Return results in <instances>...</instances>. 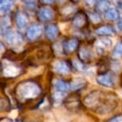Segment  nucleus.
Wrapping results in <instances>:
<instances>
[{"instance_id":"obj_29","label":"nucleus","mask_w":122,"mask_h":122,"mask_svg":"<svg viewBox=\"0 0 122 122\" xmlns=\"http://www.w3.org/2000/svg\"><path fill=\"white\" fill-rule=\"evenodd\" d=\"M117 8H118V9H120V10L122 12V2L117 3Z\"/></svg>"},{"instance_id":"obj_3","label":"nucleus","mask_w":122,"mask_h":122,"mask_svg":"<svg viewBox=\"0 0 122 122\" xmlns=\"http://www.w3.org/2000/svg\"><path fill=\"white\" fill-rule=\"evenodd\" d=\"M43 26L39 24H34L29 28L27 31V38L30 40H35L39 39L43 34Z\"/></svg>"},{"instance_id":"obj_13","label":"nucleus","mask_w":122,"mask_h":122,"mask_svg":"<svg viewBox=\"0 0 122 122\" xmlns=\"http://www.w3.org/2000/svg\"><path fill=\"white\" fill-rule=\"evenodd\" d=\"M59 34V29L57 26L54 24H50L46 28V35L49 39H54L58 36Z\"/></svg>"},{"instance_id":"obj_28","label":"nucleus","mask_w":122,"mask_h":122,"mask_svg":"<svg viewBox=\"0 0 122 122\" xmlns=\"http://www.w3.org/2000/svg\"><path fill=\"white\" fill-rule=\"evenodd\" d=\"M117 28H118L119 31H120V33H122V19L117 23Z\"/></svg>"},{"instance_id":"obj_23","label":"nucleus","mask_w":122,"mask_h":122,"mask_svg":"<svg viewBox=\"0 0 122 122\" xmlns=\"http://www.w3.org/2000/svg\"><path fill=\"white\" fill-rule=\"evenodd\" d=\"M72 64H73L75 69H76V70H79V71H81V70H83L84 69H85V65H84L80 61L77 60V59H74Z\"/></svg>"},{"instance_id":"obj_25","label":"nucleus","mask_w":122,"mask_h":122,"mask_svg":"<svg viewBox=\"0 0 122 122\" xmlns=\"http://www.w3.org/2000/svg\"><path fill=\"white\" fill-rule=\"evenodd\" d=\"M108 122H122V115H118V116L114 117L110 120H109Z\"/></svg>"},{"instance_id":"obj_8","label":"nucleus","mask_w":122,"mask_h":122,"mask_svg":"<svg viewBox=\"0 0 122 122\" xmlns=\"http://www.w3.org/2000/svg\"><path fill=\"white\" fill-rule=\"evenodd\" d=\"M100 97V93L98 91H94L90 93L85 99V104L88 107H93L98 103Z\"/></svg>"},{"instance_id":"obj_22","label":"nucleus","mask_w":122,"mask_h":122,"mask_svg":"<svg viewBox=\"0 0 122 122\" xmlns=\"http://www.w3.org/2000/svg\"><path fill=\"white\" fill-rule=\"evenodd\" d=\"M89 17H90V20L93 23H95V24H98V23H100V20H101L100 16L98 14H96V13H90V14H89Z\"/></svg>"},{"instance_id":"obj_9","label":"nucleus","mask_w":122,"mask_h":122,"mask_svg":"<svg viewBox=\"0 0 122 122\" xmlns=\"http://www.w3.org/2000/svg\"><path fill=\"white\" fill-rule=\"evenodd\" d=\"M39 18L43 21H49L54 18V11L49 7H44L39 10Z\"/></svg>"},{"instance_id":"obj_5","label":"nucleus","mask_w":122,"mask_h":122,"mask_svg":"<svg viewBox=\"0 0 122 122\" xmlns=\"http://www.w3.org/2000/svg\"><path fill=\"white\" fill-rule=\"evenodd\" d=\"M20 70L15 65H12L9 62H4V75L6 77H15L19 74Z\"/></svg>"},{"instance_id":"obj_32","label":"nucleus","mask_w":122,"mask_h":122,"mask_svg":"<svg viewBox=\"0 0 122 122\" xmlns=\"http://www.w3.org/2000/svg\"><path fill=\"white\" fill-rule=\"evenodd\" d=\"M0 35H1V34H0Z\"/></svg>"},{"instance_id":"obj_26","label":"nucleus","mask_w":122,"mask_h":122,"mask_svg":"<svg viewBox=\"0 0 122 122\" xmlns=\"http://www.w3.org/2000/svg\"><path fill=\"white\" fill-rule=\"evenodd\" d=\"M7 107V102L4 100H0V111L4 110Z\"/></svg>"},{"instance_id":"obj_6","label":"nucleus","mask_w":122,"mask_h":122,"mask_svg":"<svg viewBox=\"0 0 122 122\" xmlns=\"http://www.w3.org/2000/svg\"><path fill=\"white\" fill-rule=\"evenodd\" d=\"M53 68H54V70L56 73L61 74V75H67L70 71V69L69 67L68 64L60 60L55 61L53 64Z\"/></svg>"},{"instance_id":"obj_2","label":"nucleus","mask_w":122,"mask_h":122,"mask_svg":"<svg viewBox=\"0 0 122 122\" xmlns=\"http://www.w3.org/2000/svg\"><path fill=\"white\" fill-rule=\"evenodd\" d=\"M5 39L7 42L12 46H20L24 41L22 35L14 30H8L5 33Z\"/></svg>"},{"instance_id":"obj_1","label":"nucleus","mask_w":122,"mask_h":122,"mask_svg":"<svg viewBox=\"0 0 122 122\" xmlns=\"http://www.w3.org/2000/svg\"><path fill=\"white\" fill-rule=\"evenodd\" d=\"M40 93V89L37 84L30 81H25L19 84L17 87V95L22 100L33 99Z\"/></svg>"},{"instance_id":"obj_19","label":"nucleus","mask_w":122,"mask_h":122,"mask_svg":"<svg viewBox=\"0 0 122 122\" xmlns=\"http://www.w3.org/2000/svg\"><path fill=\"white\" fill-rule=\"evenodd\" d=\"M13 5L14 4L11 1H0V10L7 12L12 9Z\"/></svg>"},{"instance_id":"obj_14","label":"nucleus","mask_w":122,"mask_h":122,"mask_svg":"<svg viewBox=\"0 0 122 122\" xmlns=\"http://www.w3.org/2000/svg\"><path fill=\"white\" fill-rule=\"evenodd\" d=\"M105 17L107 20L110 21H116L120 18V14L119 12L115 9H110L107 10L105 14Z\"/></svg>"},{"instance_id":"obj_12","label":"nucleus","mask_w":122,"mask_h":122,"mask_svg":"<svg viewBox=\"0 0 122 122\" xmlns=\"http://www.w3.org/2000/svg\"><path fill=\"white\" fill-rule=\"evenodd\" d=\"M28 22H29V19H28L27 15L24 13H18L17 16H16V23H17L18 27L20 28V29H24L28 24Z\"/></svg>"},{"instance_id":"obj_31","label":"nucleus","mask_w":122,"mask_h":122,"mask_svg":"<svg viewBox=\"0 0 122 122\" xmlns=\"http://www.w3.org/2000/svg\"><path fill=\"white\" fill-rule=\"evenodd\" d=\"M0 46H1V45H0ZM0 49H1V47H0Z\"/></svg>"},{"instance_id":"obj_21","label":"nucleus","mask_w":122,"mask_h":122,"mask_svg":"<svg viewBox=\"0 0 122 122\" xmlns=\"http://www.w3.org/2000/svg\"><path fill=\"white\" fill-rule=\"evenodd\" d=\"M85 85V82L83 80H76L71 84V89L73 90H77L82 89Z\"/></svg>"},{"instance_id":"obj_11","label":"nucleus","mask_w":122,"mask_h":122,"mask_svg":"<svg viewBox=\"0 0 122 122\" xmlns=\"http://www.w3.org/2000/svg\"><path fill=\"white\" fill-rule=\"evenodd\" d=\"M95 33L99 35L102 36H110L114 35L115 33V29L111 26H102L95 30Z\"/></svg>"},{"instance_id":"obj_10","label":"nucleus","mask_w":122,"mask_h":122,"mask_svg":"<svg viewBox=\"0 0 122 122\" xmlns=\"http://www.w3.org/2000/svg\"><path fill=\"white\" fill-rule=\"evenodd\" d=\"M54 86L55 90H58V92H63V93L67 92L70 88V85L67 82L64 81L62 80H59V79L54 81Z\"/></svg>"},{"instance_id":"obj_30","label":"nucleus","mask_w":122,"mask_h":122,"mask_svg":"<svg viewBox=\"0 0 122 122\" xmlns=\"http://www.w3.org/2000/svg\"><path fill=\"white\" fill-rule=\"evenodd\" d=\"M6 122H16V121H14V120H6Z\"/></svg>"},{"instance_id":"obj_17","label":"nucleus","mask_w":122,"mask_h":122,"mask_svg":"<svg viewBox=\"0 0 122 122\" xmlns=\"http://www.w3.org/2000/svg\"><path fill=\"white\" fill-rule=\"evenodd\" d=\"M112 58L115 59H118L122 58V43H118L115 45L113 52H112Z\"/></svg>"},{"instance_id":"obj_24","label":"nucleus","mask_w":122,"mask_h":122,"mask_svg":"<svg viewBox=\"0 0 122 122\" xmlns=\"http://www.w3.org/2000/svg\"><path fill=\"white\" fill-rule=\"evenodd\" d=\"M53 97H54L55 102H60L61 100H63L64 97H65V94L63 92H56V93L54 94Z\"/></svg>"},{"instance_id":"obj_20","label":"nucleus","mask_w":122,"mask_h":122,"mask_svg":"<svg viewBox=\"0 0 122 122\" xmlns=\"http://www.w3.org/2000/svg\"><path fill=\"white\" fill-rule=\"evenodd\" d=\"M78 46V40L75 39H70L67 42L66 44V49L68 50V52H72V51L75 50V49Z\"/></svg>"},{"instance_id":"obj_15","label":"nucleus","mask_w":122,"mask_h":122,"mask_svg":"<svg viewBox=\"0 0 122 122\" xmlns=\"http://www.w3.org/2000/svg\"><path fill=\"white\" fill-rule=\"evenodd\" d=\"M80 57L83 60H90L93 58V53L90 49L87 47H84L80 51Z\"/></svg>"},{"instance_id":"obj_27","label":"nucleus","mask_w":122,"mask_h":122,"mask_svg":"<svg viewBox=\"0 0 122 122\" xmlns=\"http://www.w3.org/2000/svg\"><path fill=\"white\" fill-rule=\"evenodd\" d=\"M25 4L28 6V8H31V9H35L36 8V3L35 2H25Z\"/></svg>"},{"instance_id":"obj_16","label":"nucleus","mask_w":122,"mask_h":122,"mask_svg":"<svg viewBox=\"0 0 122 122\" xmlns=\"http://www.w3.org/2000/svg\"><path fill=\"white\" fill-rule=\"evenodd\" d=\"M85 24V16L82 14H77L73 19V24L77 28H81Z\"/></svg>"},{"instance_id":"obj_18","label":"nucleus","mask_w":122,"mask_h":122,"mask_svg":"<svg viewBox=\"0 0 122 122\" xmlns=\"http://www.w3.org/2000/svg\"><path fill=\"white\" fill-rule=\"evenodd\" d=\"M110 4L108 1H100L97 4V9L100 12H106L110 9Z\"/></svg>"},{"instance_id":"obj_4","label":"nucleus","mask_w":122,"mask_h":122,"mask_svg":"<svg viewBox=\"0 0 122 122\" xmlns=\"http://www.w3.org/2000/svg\"><path fill=\"white\" fill-rule=\"evenodd\" d=\"M96 81L99 85H102V86H105V87H108V88H112L115 84L113 76L109 75V74L102 75L98 76L96 79Z\"/></svg>"},{"instance_id":"obj_7","label":"nucleus","mask_w":122,"mask_h":122,"mask_svg":"<svg viewBox=\"0 0 122 122\" xmlns=\"http://www.w3.org/2000/svg\"><path fill=\"white\" fill-rule=\"evenodd\" d=\"M111 45H112V41L109 39H99L95 44V49H96L97 53H99V54H103L105 51V49L110 48Z\"/></svg>"}]
</instances>
